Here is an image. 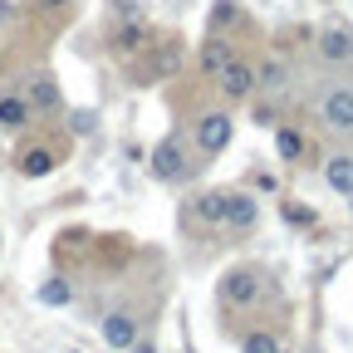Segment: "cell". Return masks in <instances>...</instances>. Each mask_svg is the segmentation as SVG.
<instances>
[{
    "label": "cell",
    "mask_w": 353,
    "mask_h": 353,
    "mask_svg": "<svg viewBox=\"0 0 353 353\" xmlns=\"http://www.w3.org/2000/svg\"><path fill=\"white\" fill-rule=\"evenodd\" d=\"M148 176L152 182H187L192 176V162H187V143H182V132H167V138L148 152Z\"/></svg>",
    "instance_id": "1"
},
{
    "label": "cell",
    "mask_w": 353,
    "mask_h": 353,
    "mask_svg": "<svg viewBox=\"0 0 353 353\" xmlns=\"http://www.w3.org/2000/svg\"><path fill=\"white\" fill-rule=\"evenodd\" d=\"M231 138H236V123H231V113H221V108H211V113H201L192 123V143H196L201 157H221L231 148Z\"/></svg>",
    "instance_id": "2"
},
{
    "label": "cell",
    "mask_w": 353,
    "mask_h": 353,
    "mask_svg": "<svg viewBox=\"0 0 353 353\" xmlns=\"http://www.w3.org/2000/svg\"><path fill=\"white\" fill-rule=\"evenodd\" d=\"M265 299V275L250 270V265H236V270L221 275V304H231V309H255Z\"/></svg>",
    "instance_id": "3"
},
{
    "label": "cell",
    "mask_w": 353,
    "mask_h": 353,
    "mask_svg": "<svg viewBox=\"0 0 353 353\" xmlns=\"http://www.w3.org/2000/svg\"><path fill=\"white\" fill-rule=\"evenodd\" d=\"M319 123L334 138H353V88H329L319 99Z\"/></svg>",
    "instance_id": "4"
},
{
    "label": "cell",
    "mask_w": 353,
    "mask_h": 353,
    "mask_svg": "<svg viewBox=\"0 0 353 353\" xmlns=\"http://www.w3.org/2000/svg\"><path fill=\"white\" fill-rule=\"evenodd\" d=\"M216 88H221V99H226V103H241V99H250V94H255V64H245V59L236 54L226 69L216 74Z\"/></svg>",
    "instance_id": "5"
},
{
    "label": "cell",
    "mask_w": 353,
    "mask_h": 353,
    "mask_svg": "<svg viewBox=\"0 0 353 353\" xmlns=\"http://www.w3.org/2000/svg\"><path fill=\"white\" fill-rule=\"evenodd\" d=\"M319 64H329V69L353 64V30L348 25H324L319 30Z\"/></svg>",
    "instance_id": "6"
},
{
    "label": "cell",
    "mask_w": 353,
    "mask_h": 353,
    "mask_svg": "<svg viewBox=\"0 0 353 353\" xmlns=\"http://www.w3.org/2000/svg\"><path fill=\"white\" fill-rule=\"evenodd\" d=\"M231 59H236V44H231L226 34H221V30H216V34H206V39L196 44V69H201L206 79H216V74L226 69Z\"/></svg>",
    "instance_id": "7"
},
{
    "label": "cell",
    "mask_w": 353,
    "mask_h": 353,
    "mask_svg": "<svg viewBox=\"0 0 353 353\" xmlns=\"http://www.w3.org/2000/svg\"><path fill=\"white\" fill-rule=\"evenodd\" d=\"M108 44H113V54H143V50H152V30H148L143 15H138V20H123V25L108 34Z\"/></svg>",
    "instance_id": "8"
},
{
    "label": "cell",
    "mask_w": 353,
    "mask_h": 353,
    "mask_svg": "<svg viewBox=\"0 0 353 353\" xmlns=\"http://www.w3.org/2000/svg\"><path fill=\"white\" fill-rule=\"evenodd\" d=\"M25 103H30L34 113H59V108H64V94H59L54 74H34L30 88H25Z\"/></svg>",
    "instance_id": "9"
},
{
    "label": "cell",
    "mask_w": 353,
    "mask_h": 353,
    "mask_svg": "<svg viewBox=\"0 0 353 353\" xmlns=\"http://www.w3.org/2000/svg\"><path fill=\"white\" fill-rule=\"evenodd\" d=\"M103 343L118 348V353H128L132 343H138V319H132L128 309H113V314L103 319Z\"/></svg>",
    "instance_id": "10"
},
{
    "label": "cell",
    "mask_w": 353,
    "mask_h": 353,
    "mask_svg": "<svg viewBox=\"0 0 353 353\" xmlns=\"http://www.w3.org/2000/svg\"><path fill=\"white\" fill-rule=\"evenodd\" d=\"M255 221H260V201L250 192H231L226 196V226L231 231H255Z\"/></svg>",
    "instance_id": "11"
},
{
    "label": "cell",
    "mask_w": 353,
    "mask_h": 353,
    "mask_svg": "<svg viewBox=\"0 0 353 353\" xmlns=\"http://www.w3.org/2000/svg\"><path fill=\"white\" fill-rule=\"evenodd\" d=\"M15 167H20V176L39 182V176H50V172L59 167V152H54V148H25V152L15 157Z\"/></svg>",
    "instance_id": "12"
},
{
    "label": "cell",
    "mask_w": 353,
    "mask_h": 353,
    "mask_svg": "<svg viewBox=\"0 0 353 353\" xmlns=\"http://www.w3.org/2000/svg\"><path fill=\"white\" fill-rule=\"evenodd\" d=\"M285 88H290V64L285 59L255 64V94H285Z\"/></svg>",
    "instance_id": "13"
},
{
    "label": "cell",
    "mask_w": 353,
    "mask_h": 353,
    "mask_svg": "<svg viewBox=\"0 0 353 353\" xmlns=\"http://www.w3.org/2000/svg\"><path fill=\"white\" fill-rule=\"evenodd\" d=\"M324 182L339 192V196H353V152H334L324 162Z\"/></svg>",
    "instance_id": "14"
},
{
    "label": "cell",
    "mask_w": 353,
    "mask_h": 353,
    "mask_svg": "<svg viewBox=\"0 0 353 353\" xmlns=\"http://www.w3.org/2000/svg\"><path fill=\"white\" fill-rule=\"evenodd\" d=\"M30 118H34V108L25 103V94H0V128L6 132H20Z\"/></svg>",
    "instance_id": "15"
},
{
    "label": "cell",
    "mask_w": 353,
    "mask_h": 353,
    "mask_svg": "<svg viewBox=\"0 0 353 353\" xmlns=\"http://www.w3.org/2000/svg\"><path fill=\"white\" fill-rule=\"evenodd\" d=\"M226 196L231 192H201L196 196V221L201 226H226Z\"/></svg>",
    "instance_id": "16"
},
{
    "label": "cell",
    "mask_w": 353,
    "mask_h": 353,
    "mask_svg": "<svg viewBox=\"0 0 353 353\" xmlns=\"http://www.w3.org/2000/svg\"><path fill=\"white\" fill-rule=\"evenodd\" d=\"M275 152H280V162H299L304 152H309V143H304V132L299 128H275Z\"/></svg>",
    "instance_id": "17"
},
{
    "label": "cell",
    "mask_w": 353,
    "mask_h": 353,
    "mask_svg": "<svg viewBox=\"0 0 353 353\" xmlns=\"http://www.w3.org/2000/svg\"><path fill=\"white\" fill-rule=\"evenodd\" d=\"M34 299H39L44 309H69V304H74V285L54 275V280H44V285L34 290Z\"/></svg>",
    "instance_id": "18"
},
{
    "label": "cell",
    "mask_w": 353,
    "mask_h": 353,
    "mask_svg": "<svg viewBox=\"0 0 353 353\" xmlns=\"http://www.w3.org/2000/svg\"><path fill=\"white\" fill-rule=\"evenodd\" d=\"M241 353H285V343H280V334H270V329H250V334L241 339Z\"/></svg>",
    "instance_id": "19"
},
{
    "label": "cell",
    "mask_w": 353,
    "mask_h": 353,
    "mask_svg": "<svg viewBox=\"0 0 353 353\" xmlns=\"http://www.w3.org/2000/svg\"><path fill=\"white\" fill-rule=\"evenodd\" d=\"M176 69V50H172V44H157V50H152V64H148V74H143V83L148 79H162V74H172Z\"/></svg>",
    "instance_id": "20"
},
{
    "label": "cell",
    "mask_w": 353,
    "mask_h": 353,
    "mask_svg": "<svg viewBox=\"0 0 353 353\" xmlns=\"http://www.w3.org/2000/svg\"><path fill=\"white\" fill-rule=\"evenodd\" d=\"M211 25H216V30L241 25V6H236V0H216V6H211Z\"/></svg>",
    "instance_id": "21"
},
{
    "label": "cell",
    "mask_w": 353,
    "mask_h": 353,
    "mask_svg": "<svg viewBox=\"0 0 353 353\" xmlns=\"http://www.w3.org/2000/svg\"><path fill=\"white\" fill-rule=\"evenodd\" d=\"M94 128H99V113L94 108H74L69 113V132H74V138H88Z\"/></svg>",
    "instance_id": "22"
},
{
    "label": "cell",
    "mask_w": 353,
    "mask_h": 353,
    "mask_svg": "<svg viewBox=\"0 0 353 353\" xmlns=\"http://www.w3.org/2000/svg\"><path fill=\"white\" fill-rule=\"evenodd\" d=\"M280 216L290 221V226H314V211H309V206H294V201H280Z\"/></svg>",
    "instance_id": "23"
},
{
    "label": "cell",
    "mask_w": 353,
    "mask_h": 353,
    "mask_svg": "<svg viewBox=\"0 0 353 353\" xmlns=\"http://www.w3.org/2000/svg\"><path fill=\"white\" fill-rule=\"evenodd\" d=\"M113 6V20H138V0H108Z\"/></svg>",
    "instance_id": "24"
},
{
    "label": "cell",
    "mask_w": 353,
    "mask_h": 353,
    "mask_svg": "<svg viewBox=\"0 0 353 353\" xmlns=\"http://www.w3.org/2000/svg\"><path fill=\"white\" fill-rule=\"evenodd\" d=\"M30 6H39V10H64V6H74V0H30Z\"/></svg>",
    "instance_id": "25"
},
{
    "label": "cell",
    "mask_w": 353,
    "mask_h": 353,
    "mask_svg": "<svg viewBox=\"0 0 353 353\" xmlns=\"http://www.w3.org/2000/svg\"><path fill=\"white\" fill-rule=\"evenodd\" d=\"M128 353H157V343H152V339H138V343H132Z\"/></svg>",
    "instance_id": "26"
},
{
    "label": "cell",
    "mask_w": 353,
    "mask_h": 353,
    "mask_svg": "<svg viewBox=\"0 0 353 353\" xmlns=\"http://www.w3.org/2000/svg\"><path fill=\"white\" fill-rule=\"evenodd\" d=\"M69 353H83V348H69Z\"/></svg>",
    "instance_id": "27"
}]
</instances>
